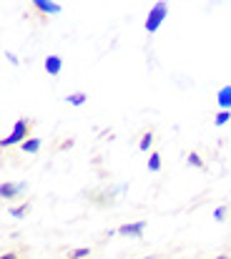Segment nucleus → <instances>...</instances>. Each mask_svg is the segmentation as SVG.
Returning a JSON list of instances; mask_svg holds the SVG:
<instances>
[{"label":"nucleus","instance_id":"obj_1","mask_svg":"<svg viewBox=\"0 0 231 259\" xmlns=\"http://www.w3.org/2000/svg\"><path fill=\"white\" fill-rule=\"evenodd\" d=\"M166 15H168V5L161 0V3H154V8L149 10V18H146V30L149 33H156L158 28H161V23L166 20Z\"/></svg>","mask_w":231,"mask_h":259},{"label":"nucleus","instance_id":"obj_2","mask_svg":"<svg viewBox=\"0 0 231 259\" xmlns=\"http://www.w3.org/2000/svg\"><path fill=\"white\" fill-rule=\"evenodd\" d=\"M25 134H28V123H25V121L20 118V121H15L13 131H10V134H8V136H5V139H3L0 144H3L5 149H8V146H13V144H23Z\"/></svg>","mask_w":231,"mask_h":259},{"label":"nucleus","instance_id":"obj_3","mask_svg":"<svg viewBox=\"0 0 231 259\" xmlns=\"http://www.w3.org/2000/svg\"><path fill=\"white\" fill-rule=\"evenodd\" d=\"M144 229H146V222L141 219V222H133V224H123V227H118V234H123V237H133V239H138V237L144 234Z\"/></svg>","mask_w":231,"mask_h":259},{"label":"nucleus","instance_id":"obj_4","mask_svg":"<svg viewBox=\"0 0 231 259\" xmlns=\"http://www.w3.org/2000/svg\"><path fill=\"white\" fill-rule=\"evenodd\" d=\"M43 66H45V71H48L51 76H58V73L63 71V58H61V56H48Z\"/></svg>","mask_w":231,"mask_h":259},{"label":"nucleus","instance_id":"obj_5","mask_svg":"<svg viewBox=\"0 0 231 259\" xmlns=\"http://www.w3.org/2000/svg\"><path fill=\"white\" fill-rule=\"evenodd\" d=\"M35 8L43 10V13H61L63 5L61 3H53V0H35Z\"/></svg>","mask_w":231,"mask_h":259},{"label":"nucleus","instance_id":"obj_6","mask_svg":"<svg viewBox=\"0 0 231 259\" xmlns=\"http://www.w3.org/2000/svg\"><path fill=\"white\" fill-rule=\"evenodd\" d=\"M216 101H219L221 111H229V108H231V86L221 88V91H219V96H216Z\"/></svg>","mask_w":231,"mask_h":259},{"label":"nucleus","instance_id":"obj_7","mask_svg":"<svg viewBox=\"0 0 231 259\" xmlns=\"http://www.w3.org/2000/svg\"><path fill=\"white\" fill-rule=\"evenodd\" d=\"M23 189H25V184H15V186H13V184H3L0 194H3V199H13V196H15L18 191H23Z\"/></svg>","mask_w":231,"mask_h":259},{"label":"nucleus","instance_id":"obj_8","mask_svg":"<svg viewBox=\"0 0 231 259\" xmlns=\"http://www.w3.org/2000/svg\"><path fill=\"white\" fill-rule=\"evenodd\" d=\"M20 149H23L25 154H38V151H40V139H28V141L20 144Z\"/></svg>","mask_w":231,"mask_h":259},{"label":"nucleus","instance_id":"obj_9","mask_svg":"<svg viewBox=\"0 0 231 259\" xmlns=\"http://www.w3.org/2000/svg\"><path fill=\"white\" fill-rule=\"evenodd\" d=\"M85 98H88L85 93H71V96H68V103H71V106H83Z\"/></svg>","mask_w":231,"mask_h":259},{"label":"nucleus","instance_id":"obj_10","mask_svg":"<svg viewBox=\"0 0 231 259\" xmlns=\"http://www.w3.org/2000/svg\"><path fill=\"white\" fill-rule=\"evenodd\" d=\"M229 121H231V111H221V113L214 118V123H216V126H226Z\"/></svg>","mask_w":231,"mask_h":259},{"label":"nucleus","instance_id":"obj_11","mask_svg":"<svg viewBox=\"0 0 231 259\" xmlns=\"http://www.w3.org/2000/svg\"><path fill=\"white\" fill-rule=\"evenodd\" d=\"M151 144H154V136H151V134H144V139H141L138 149H141V151H149V149H151Z\"/></svg>","mask_w":231,"mask_h":259},{"label":"nucleus","instance_id":"obj_12","mask_svg":"<svg viewBox=\"0 0 231 259\" xmlns=\"http://www.w3.org/2000/svg\"><path fill=\"white\" fill-rule=\"evenodd\" d=\"M149 169H151V171H158V169H161V156H158V154H151V156H149Z\"/></svg>","mask_w":231,"mask_h":259},{"label":"nucleus","instance_id":"obj_13","mask_svg":"<svg viewBox=\"0 0 231 259\" xmlns=\"http://www.w3.org/2000/svg\"><path fill=\"white\" fill-rule=\"evenodd\" d=\"M83 257H88V247H80L76 252H71V259H83Z\"/></svg>","mask_w":231,"mask_h":259},{"label":"nucleus","instance_id":"obj_14","mask_svg":"<svg viewBox=\"0 0 231 259\" xmlns=\"http://www.w3.org/2000/svg\"><path fill=\"white\" fill-rule=\"evenodd\" d=\"M189 161H191L194 166H201V159H199V154H189Z\"/></svg>","mask_w":231,"mask_h":259},{"label":"nucleus","instance_id":"obj_15","mask_svg":"<svg viewBox=\"0 0 231 259\" xmlns=\"http://www.w3.org/2000/svg\"><path fill=\"white\" fill-rule=\"evenodd\" d=\"M224 214H226V209H224V206H219V209L214 211V219H219V222H221V219H224Z\"/></svg>","mask_w":231,"mask_h":259},{"label":"nucleus","instance_id":"obj_16","mask_svg":"<svg viewBox=\"0 0 231 259\" xmlns=\"http://www.w3.org/2000/svg\"><path fill=\"white\" fill-rule=\"evenodd\" d=\"M23 211H25V206H18V209H10V214H13V217H23Z\"/></svg>","mask_w":231,"mask_h":259},{"label":"nucleus","instance_id":"obj_17","mask_svg":"<svg viewBox=\"0 0 231 259\" xmlns=\"http://www.w3.org/2000/svg\"><path fill=\"white\" fill-rule=\"evenodd\" d=\"M0 259H15V254H3Z\"/></svg>","mask_w":231,"mask_h":259},{"label":"nucleus","instance_id":"obj_18","mask_svg":"<svg viewBox=\"0 0 231 259\" xmlns=\"http://www.w3.org/2000/svg\"><path fill=\"white\" fill-rule=\"evenodd\" d=\"M216 259H226V257H216Z\"/></svg>","mask_w":231,"mask_h":259},{"label":"nucleus","instance_id":"obj_19","mask_svg":"<svg viewBox=\"0 0 231 259\" xmlns=\"http://www.w3.org/2000/svg\"><path fill=\"white\" fill-rule=\"evenodd\" d=\"M146 259H149V257H146Z\"/></svg>","mask_w":231,"mask_h":259}]
</instances>
